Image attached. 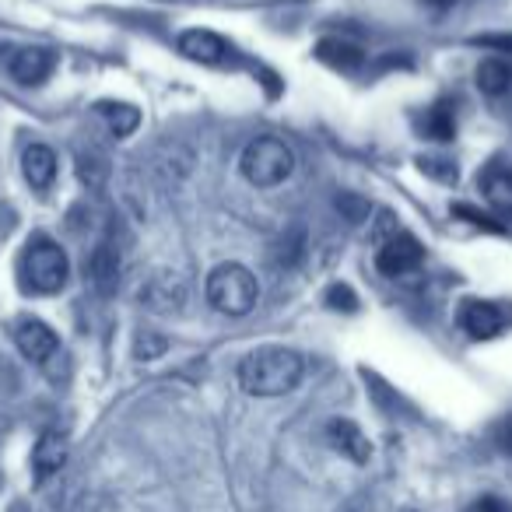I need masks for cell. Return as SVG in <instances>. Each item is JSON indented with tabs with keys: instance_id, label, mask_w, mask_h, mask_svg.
I'll return each instance as SVG.
<instances>
[{
	"instance_id": "cell-22",
	"label": "cell",
	"mask_w": 512,
	"mask_h": 512,
	"mask_svg": "<svg viewBox=\"0 0 512 512\" xmlns=\"http://www.w3.org/2000/svg\"><path fill=\"white\" fill-rule=\"evenodd\" d=\"M456 214H460V218H467L470 225H477V228H488V232H502V225H498L495 218H488V214L474 211V207H467V204H456Z\"/></svg>"
},
{
	"instance_id": "cell-26",
	"label": "cell",
	"mask_w": 512,
	"mask_h": 512,
	"mask_svg": "<svg viewBox=\"0 0 512 512\" xmlns=\"http://www.w3.org/2000/svg\"><path fill=\"white\" fill-rule=\"evenodd\" d=\"M505 449H512V421H509V432H505Z\"/></svg>"
},
{
	"instance_id": "cell-25",
	"label": "cell",
	"mask_w": 512,
	"mask_h": 512,
	"mask_svg": "<svg viewBox=\"0 0 512 512\" xmlns=\"http://www.w3.org/2000/svg\"><path fill=\"white\" fill-rule=\"evenodd\" d=\"M425 4H435V8H449L453 0H425Z\"/></svg>"
},
{
	"instance_id": "cell-3",
	"label": "cell",
	"mask_w": 512,
	"mask_h": 512,
	"mask_svg": "<svg viewBox=\"0 0 512 512\" xmlns=\"http://www.w3.org/2000/svg\"><path fill=\"white\" fill-rule=\"evenodd\" d=\"M207 302L225 316H246L260 299V285H256L253 271L242 264H221L207 274Z\"/></svg>"
},
{
	"instance_id": "cell-8",
	"label": "cell",
	"mask_w": 512,
	"mask_h": 512,
	"mask_svg": "<svg viewBox=\"0 0 512 512\" xmlns=\"http://www.w3.org/2000/svg\"><path fill=\"white\" fill-rule=\"evenodd\" d=\"M120 249H116L113 239H102L99 246L92 249V256H88V278H92L95 292L99 295H113L116 285H120Z\"/></svg>"
},
{
	"instance_id": "cell-2",
	"label": "cell",
	"mask_w": 512,
	"mask_h": 512,
	"mask_svg": "<svg viewBox=\"0 0 512 512\" xmlns=\"http://www.w3.org/2000/svg\"><path fill=\"white\" fill-rule=\"evenodd\" d=\"M67 253L50 239V235H32L22 249V260H18V278H22L25 292L36 295H53L64 288L67 281Z\"/></svg>"
},
{
	"instance_id": "cell-6",
	"label": "cell",
	"mask_w": 512,
	"mask_h": 512,
	"mask_svg": "<svg viewBox=\"0 0 512 512\" xmlns=\"http://www.w3.org/2000/svg\"><path fill=\"white\" fill-rule=\"evenodd\" d=\"M15 344H18V351L36 365H46L50 358H57V351H60L57 334H53L43 320H32V316L15 323Z\"/></svg>"
},
{
	"instance_id": "cell-13",
	"label": "cell",
	"mask_w": 512,
	"mask_h": 512,
	"mask_svg": "<svg viewBox=\"0 0 512 512\" xmlns=\"http://www.w3.org/2000/svg\"><path fill=\"white\" fill-rule=\"evenodd\" d=\"M67 460V439L60 432H43L32 449V470H36V481H50Z\"/></svg>"
},
{
	"instance_id": "cell-4",
	"label": "cell",
	"mask_w": 512,
	"mask_h": 512,
	"mask_svg": "<svg viewBox=\"0 0 512 512\" xmlns=\"http://www.w3.org/2000/svg\"><path fill=\"white\" fill-rule=\"evenodd\" d=\"M292 165H295V155L281 137H253V141L242 148V158H239V169L246 176V183L260 186H278L292 176Z\"/></svg>"
},
{
	"instance_id": "cell-15",
	"label": "cell",
	"mask_w": 512,
	"mask_h": 512,
	"mask_svg": "<svg viewBox=\"0 0 512 512\" xmlns=\"http://www.w3.org/2000/svg\"><path fill=\"white\" fill-rule=\"evenodd\" d=\"M481 190L488 197L491 207H498L502 214H512V172L502 165H491L481 176Z\"/></svg>"
},
{
	"instance_id": "cell-19",
	"label": "cell",
	"mask_w": 512,
	"mask_h": 512,
	"mask_svg": "<svg viewBox=\"0 0 512 512\" xmlns=\"http://www.w3.org/2000/svg\"><path fill=\"white\" fill-rule=\"evenodd\" d=\"M421 134L432 137V141H453L456 137V120L449 113V106H432L421 116Z\"/></svg>"
},
{
	"instance_id": "cell-27",
	"label": "cell",
	"mask_w": 512,
	"mask_h": 512,
	"mask_svg": "<svg viewBox=\"0 0 512 512\" xmlns=\"http://www.w3.org/2000/svg\"><path fill=\"white\" fill-rule=\"evenodd\" d=\"M404 512H414V509H404Z\"/></svg>"
},
{
	"instance_id": "cell-9",
	"label": "cell",
	"mask_w": 512,
	"mask_h": 512,
	"mask_svg": "<svg viewBox=\"0 0 512 512\" xmlns=\"http://www.w3.org/2000/svg\"><path fill=\"white\" fill-rule=\"evenodd\" d=\"M141 302L155 313H172L186 302V285L179 281V274H169V271H158L144 281L141 288Z\"/></svg>"
},
{
	"instance_id": "cell-24",
	"label": "cell",
	"mask_w": 512,
	"mask_h": 512,
	"mask_svg": "<svg viewBox=\"0 0 512 512\" xmlns=\"http://www.w3.org/2000/svg\"><path fill=\"white\" fill-rule=\"evenodd\" d=\"M470 512H512V505L505 502V498H498V495H484V498H477V502L470 505Z\"/></svg>"
},
{
	"instance_id": "cell-21",
	"label": "cell",
	"mask_w": 512,
	"mask_h": 512,
	"mask_svg": "<svg viewBox=\"0 0 512 512\" xmlns=\"http://www.w3.org/2000/svg\"><path fill=\"white\" fill-rule=\"evenodd\" d=\"M165 348H169V341H165V337L141 334V337H137V344H134V355H137V358H144V362H151V358H158Z\"/></svg>"
},
{
	"instance_id": "cell-18",
	"label": "cell",
	"mask_w": 512,
	"mask_h": 512,
	"mask_svg": "<svg viewBox=\"0 0 512 512\" xmlns=\"http://www.w3.org/2000/svg\"><path fill=\"white\" fill-rule=\"evenodd\" d=\"M99 116L109 123V130H113L116 137L134 134L137 123H141V113H137L134 106H127V102H99Z\"/></svg>"
},
{
	"instance_id": "cell-12",
	"label": "cell",
	"mask_w": 512,
	"mask_h": 512,
	"mask_svg": "<svg viewBox=\"0 0 512 512\" xmlns=\"http://www.w3.org/2000/svg\"><path fill=\"white\" fill-rule=\"evenodd\" d=\"M327 439H330V446L337 449V453H344L348 460H355V463H369V456H372V446H369V439H365V432L355 425V421H348V418H334L327 425Z\"/></svg>"
},
{
	"instance_id": "cell-10",
	"label": "cell",
	"mask_w": 512,
	"mask_h": 512,
	"mask_svg": "<svg viewBox=\"0 0 512 512\" xmlns=\"http://www.w3.org/2000/svg\"><path fill=\"white\" fill-rule=\"evenodd\" d=\"M53 67H57V57H53L50 50H39V46L18 50L15 57L8 60L11 78L22 81V85H43V81L53 74Z\"/></svg>"
},
{
	"instance_id": "cell-7",
	"label": "cell",
	"mask_w": 512,
	"mask_h": 512,
	"mask_svg": "<svg viewBox=\"0 0 512 512\" xmlns=\"http://www.w3.org/2000/svg\"><path fill=\"white\" fill-rule=\"evenodd\" d=\"M505 323H509V316H505V309H498L495 302L470 299V302H463V309H460V327L467 330L474 341H491V337H498L505 330Z\"/></svg>"
},
{
	"instance_id": "cell-23",
	"label": "cell",
	"mask_w": 512,
	"mask_h": 512,
	"mask_svg": "<svg viewBox=\"0 0 512 512\" xmlns=\"http://www.w3.org/2000/svg\"><path fill=\"white\" fill-rule=\"evenodd\" d=\"M327 302H330L334 309H348V313L358 306V299L351 295V288H348V285H334V288H330V292H327Z\"/></svg>"
},
{
	"instance_id": "cell-17",
	"label": "cell",
	"mask_w": 512,
	"mask_h": 512,
	"mask_svg": "<svg viewBox=\"0 0 512 512\" xmlns=\"http://www.w3.org/2000/svg\"><path fill=\"white\" fill-rule=\"evenodd\" d=\"M509 85H512L509 64H502V60H481V67H477V88H481L484 95L498 99V95L509 92Z\"/></svg>"
},
{
	"instance_id": "cell-16",
	"label": "cell",
	"mask_w": 512,
	"mask_h": 512,
	"mask_svg": "<svg viewBox=\"0 0 512 512\" xmlns=\"http://www.w3.org/2000/svg\"><path fill=\"white\" fill-rule=\"evenodd\" d=\"M316 57L323 60V64L330 67H341V71H358L362 67V50L351 43H341V39H323L320 46H316Z\"/></svg>"
},
{
	"instance_id": "cell-20",
	"label": "cell",
	"mask_w": 512,
	"mask_h": 512,
	"mask_svg": "<svg viewBox=\"0 0 512 512\" xmlns=\"http://www.w3.org/2000/svg\"><path fill=\"white\" fill-rule=\"evenodd\" d=\"M78 172H81V179H85L92 190H99L102 183H106V176H109V169H106V158L102 155H81L78 158Z\"/></svg>"
},
{
	"instance_id": "cell-5",
	"label": "cell",
	"mask_w": 512,
	"mask_h": 512,
	"mask_svg": "<svg viewBox=\"0 0 512 512\" xmlns=\"http://www.w3.org/2000/svg\"><path fill=\"white\" fill-rule=\"evenodd\" d=\"M421 260H425V249H421V242L407 232H393L390 239H383L376 249V267L386 274V278H400V274L418 271Z\"/></svg>"
},
{
	"instance_id": "cell-11",
	"label": "cell",
	"mask_w": 512,
	"mask_h": 512,
	"mask_svg": "<svg viewBox=\"0 0 512 512\" xmlns=\"http://www.w3.org/2000/svg\"><path fill=\"white\" fill-rule=\"evenodd\" d=\"M179 53L197 64H221L228 57V43L211 29H190L179 36Z\"/></svg>"
},
{
	"instance_id": "cell-1",
	"label": "cell",
	"mask_w": 512,
	"mask_h": 512,
	"mask_svg": "<svg viewBox=\"0 0 512 512\" xmlns=\"http://www.w3.org/2000/svg\"><path fill=\"white\" fill-rule=\"evenodd\" d=\"M306 376V362L292 348H256L242 358L239 386L249 397H285Z\"/></svg>"
},
{
	"instance_id": "cell-14",
	"label": "cell",
	"mask_w": 512,
	"mask_h": 512,
	"mask_svg": "<svg viewBox=\"0 0 512 512\" xmlns=\"http://www.w3.org/2000/svg\"><path fill=\"white\" fill-rule=\"evenodd\" d=\"M22 172L32 190H50L53 179H57V155L46 144H32L22 158Z\"/></svg>"
}]
</instances>
